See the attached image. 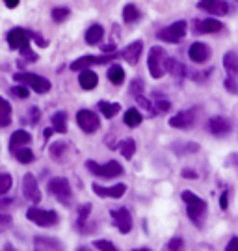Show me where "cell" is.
<instances>
[{
  "instance_id": "obj_50",
  "label": "cell",
  "mask_w": 238,
  "mask_h": 251,
  "mask_svg": "<svg viewBox=\"0 0 238 251\" xmlns=\"http://www.w3.org/2000/svg\"><path fill=\"white\" fill-rule=\"evenodd\" d=\"M30 116H32V123H37V119H39V108L34 106L30 110Z\"/></svg>"
},
{
  "instance_id": "obj_9",
  "label": "cell",
  "mask_w": 238,
  "mask_h": 251,
  "mask_svg": "<svg viewBox=\"0 0 238 251\" xmlns=\"http://www.w3.org/2000/svg\"><path fill=\"white\" fill-rule=\"evenodd\" d=\"M30 36L25 28H13L8 32V45L9 49L13 50H25L28 49V41H30Z\"/></svg>"
},
{
  "instance_id": "obj_39",
  "label": "cell",
  "mask_w": 238,
  "mask_h": 251,
  "mask_svg": "<svg viewBox=\"0 0 238 251\" xmlns=\"http://www.w3.org/2000/svg\"><path fill=\"white\" fill-rule=\"evenodd\" d=\"M9 93L13 95V97H17V99H26L28 95H30V91H28L26 86H13Z\"/></svg>"
},
{
  "instance_id": "obj_22",
  "label": "cell",
  "mask_w": 238,
  "mask_h": 251,
  "mask_svg": "<svg viewBox=\"0 0 238 251\" xmlns=\"http://www.w3.org/2000/svg\"><path fill=\"white\" fill-rule=\"evenodd\" d=\"M105 36V28L101 26V25H91L88 28V32H86V43L88 45H99V41L103 39Z\"/></svg>"
},
{
  "instance_id": "obj_17",
  "label": "cell",
  "mask_w": 238,
  "mask_h": 251,
  "mask_svg": "<svg viewBox=\"0 0 238 251\" xmlns=\"http://www.w3.org/2000/svg\"><path fill=\"white\" fill-rule=\"evenodd\" d=\"M188 56H190L192 62L205 63L211 58V49L205 45V43H194V45L188 49Z\"/></svg>"
},
{
  "instance_id": "obj_14",
  "label": "cell",
  "mask_w": 238,
  "mask_h": 251,
  "mask_svg": "<svg viewBox=\"0 0 238 251\" xmlns=\"http://www.w3.org/2000/svg\"><path fill=\"white\" fill-rule=\"evenodd\" d=\"M195 121V110H183V112H179L177 116H173L169 119V125L175 126V128H188V126H192Z\"/></svg>"
},
{
  "instance_id": "obj_44",
  "label": "cell",
  "mask_w": 238,
  "mask_h": 251,
  "mask_svg": "<svg viewBox=\"0 0 238 251\" xmlns=\"http://www.w3.org/2000/svg\"><path fill=\"white\" fill-rule=\"evenodd\" d=\"M220 206H221V210H225V208L229 206V192H223V194H221V198H220Z\"/></svg>"
},
{
  "instance_id": "obj_48",
  "label": "cell",
  "mask_w": 238,
  "mask_h": 251,
  "mask_svg": "<svg viewBox=\"0 0 238 251\" xmlns=\"http://www.w3.org/2000/svg\"><path fill=\"white\" fill-rule=\"evenodd\" d=\"M32 37H34V41L39 47H47V45H49V43H47V39H43V37L39 36V34H32Z\"/></svg>"
},
{
  "instance_id": "obj_42",
  "label": "cell",
  "mask_w": 238,
  "mask_h": 251,
  "mask_svg": "<svg viewBox=\"0 0 238 251\" xmlns=\"http://www.w3.org/2000/svg\"><path fill=\"white\" fill-rule=\"evenodd\" d=\"M171 108V102L166 99H157V112H168Z\"/></svg>"
},
{
  "instance_id": "obj_8",
  "label": "cell",
  "mask_w": 238,
  "mask_h": 251,
  "mask_svg": "<svg viewBox=\"0 0 238 251\" xmlns=\"http://www.w3.org/2000/svg\"><path fill=\"white\" fill-rule=\"evenodd\" d=\"M77 123H79V126L86 134H93V132H97L99 128H101V119H99V116L95 112L88 110V108L80 110L79 114H77Z\"/></svg>"
},
{
  "instance_id": "obj_4",
  "label": "cell",
  "mask_w": 238,
  "mask_h": 251,
  "mask_svg": "<svg viewBox=\"0 0 238 251\" xmlns=\"http://www.w3.org/2000/svg\"><path fill=\"white\" fill-rule=\"evenodd\" d=\"M86 168H88L89 173H93L95 177H105V179H114L117 175H123V171H125L123 166L115 160H110L106 166H101L97 162L88 160L86 162Z\"/></svg>"
},
{
  "instance_id": "obj_49",
  "label": "cell",
  "mask_w": 238,
  "mask_h": 251,
  "mask_svg": "<svg viewBox=\"0 0 238 251\" xmlns=\"http://www.w3.org/2000/svg\"><path fill=\"white\" fill-rule=\"evenodd\" d=\"M183 177L185 179H197V173L192 170H183Z\"/></svg>"
},
{
  "instance_id": "obj_55",
  "label": "cell",
  "mask_w": 238,
  "mask_h": 251,
  "mask_svg": "<svg viewBox=\"0 0 238 251\" xmlns=\"http://www.w3.org/2000/svg\"><path fill=\"white\" fill-rule=\"evenodd\" d=\"M77 251H91V248H88V246H82V248H79Z\"/></svg>"
},
{
  "instance_id": "obj_40",
  "label": "cell",
  "mask_w": 238,
  "mask_h": 251,
  "mask_svg": "<svg viewBox=\"0 0 238 251\" xmlns=\"http://www.w3.org/2000/svg\"><path fill=\"white\" fill-rule=\"evenodd\" d=\"M93 248H97V250H101V251H119L110 240H95V242H93Z\"/></svg>"
},
{
  "instance_id": "obj_1",
  "label": "cell",
  "mask_w": 238,
  "mask_h": 251,
  "mask_svg": "<svg viewBox=\"0 0 238 251\" xmlns=\"http://www.w3.org/2000/svg\"><path fill=\"white\" fill-rule=\"evenodd\" d=\"M181 198H183V201L186 203V212L190 216V220H192L197 227H201L203 216H205V212H207V203H205L201 198H197L194 192H190V190H185V192L181 194Z\"/></svg>"
},
{
  "instance_id": "obj_37",
  "label": "cell",
  "mask_w": 238,
  "mask_h": 251,
  "mask_svg": "<svg viewBox=\"0 0 238 251\" xmlns=\"http://www.w3.org/2000/svg\"><path fill=\"white\" fill-rule=\"evenodd\" d=\"M89 212H91V205H84L82 208L79 210V222H77V227H79L80 231L84 229V224L88 222V218H89Z\"/></svg>"
},
{
  "instance_id": "obj_11",
  "label": "cell",
  "mask_w": 238,
  "mask_h": 251,
  "mask_svg": "<svg viewBox=\"0 0 238 251\" xmlns=\"http://www.w3.org/2000/svg\"><path fill=\"white\" fill-rule=\"evenodd\" d=\"M112 214V222L114 225L119 229V233H131V229H132V216L131 212L127 210V208H119V210H112L110 212Z\"/></svg>"
},
{
  "instance_id": "obj_2",
  "label": "cell",
  "mask_w": 238,
  "mask_h": 251,
  "mask_svg": "<svg viewBox=\"0 0 238 251\" xmlns=\"http://www.w3.org/2000/svg\"><path fill=\"white\" fill-rule=\"evenodd\" d=\"M13 80L21 82V84H26V86H30V88H32L35 93H39V95L49 93L51 88H53L49 78L39 76V75H34V73H15V75H13Z\"/></svg>"
},
{
  "instance_id": "obj_33",
  "label": "cell",
  "mask_w": 238,
  "mask_h": 251,
  "mask_svg": "<svg viewBox=\"0 0 238 251\" xmlns=\"http://www.w3.org/2000/svg\"><path fill=\"white\" fill-rule=\"evenodd\" d=\"M13 154H15V158H17L21 164H30V162H34V152L30 151L28 147H21V149H15L13 151Z\"/></svg>"
},
{
  "instance_id": "obj_16",
  "label": "cell",
  "mask_w": 238,
  "mask_h": 251,
  "mask_svg": "<svg viewBox=\"0 0 238 251\" xmlns=\"http://www.w3.org/2000/svg\"><path fill=\"white\" fill-rule=\"evenodd\" d=\"M231 130V121L227 117L214 116L209 119V132L214 136H225Z\"/></svg>"
},
{
  "instance_id": "obj_30",
  "label": "cell",
  "mask_w": 238,
  "mask_h": 251,
  "mask_svg": "<svg viewBox=\"0 0 238 251\" xmlns=\"http://www.w3.org/2000/svg\"><path fill=\"white\" fill-rule=\"evenodd\" d=\"M34 242H35V246H39V248L43 246L47 251H62L63 250L62 244L58 242V240H54V238H41V236H37Z\"/></svg>"
},
{
  "instance_id": "obj_6",
  "label": "cell",
  "mask_w": 238,
  "mask_h": 251,
  "mask_svg": "<svg viewBox=\"0 0 238 251\" xmlns=\"http://www.w3.org/2000/svg\"><path fill=\"white\" fill-rule=\"evenodd\" d=\"M49 192H51L58 201H62L63 205H67L71 196H73L69 180L65 179V177H54V179H51V182H49Z\"/></svg>"
},
{
  "instance_id": "obj_26",
  "label": "cell",
  "mask_w": 238,
  "mask_h": 251,
  "mask_svg": "<svg viewBox=\"0 0 238 251\" xmlns=\"http://www.w3.org/2000/svg\"><path fill=\"white\" fill-rule=\"evenodd\" d=\"M106 76H108V80L115 84V86H119V84H123L125 80V69L121 65H112L108 73H106Z\"/></svg>"
},
{
  "instance_id": "obj_34",
  "label": "cell",
  "mask_w": 238,
  "mask_h": 251,
  "mask_svg": "<svg viewBox=\"0 0 238 251\" xmlns=\"http://www.w3.org/2000/svg\"><path fill=\"white\" fill-rule=\"evenodd\" d=\"M67 147H69L67 142H56V144L51 145V156H53L54 160H60V158H63Z\"/></svg>"
},
{
  "instance_id": "obj_13",
  "label": "cell",
  "mask_w": 238,
  "mask_h": 251,
  "mask_svg": "<svg viewBox=\"0 0 238 251\" xmlns=\"http://www.w3.org/2000/svg\"><path fill=\"white\" fill-rule=\"evenodd\" d=\"M91 188L93 192L97 194L99 198H114V199H119L125 196V192H127V184H114V186H110V188H106V186H101L97 182H93L91 184Z\"/></svg>"
},
{
  "instance_id": "obj_56",
  "label": "cell",
  "mask_w": 238,
  "mask_h": 251,
  "mask_svg": "<svg viewBox=\"0 0 238 251\" xmlns=\"http://www.w3.org/2000/svg\"><path fill=\"white\" fill-rule=\"evenodd\" d=\"M134 251H151V250H147V248H141V250H134Z\"/></svg>"
},
{
  "instance_id": "obj_35",
  "label": "cell",
  "mask_w": 238,
  "mask_h": 251,
  "mask_svg": "<svg viewBox=\"0 0 238 251\" xmlns=\"http://www.w3.org/2000/svg\"><path fill=\"white\" fill-rule=\"evenodd\" d=\"M71 15V9L69 8H54L53 13H51V17H53L54 23H63V21H67Z\"/></svg>"
},
{
  "instance_id": "obj_18",
  "label": "cell",
  "mask_w": 238,
  "mask_h": 251,
  "mask_svg": "<svg viewBox=\"0 0 238 251\" xmlns=\"http://www.w3.org/2000/svg\"><path fill=\"white\" fill-rule=\"evenodd\" d=\"M28 144H32V136L26 130H15L11 138H9V151L13 152L15 149H21V147H26Z\"/></svg>"
},
{
  "instance_id": "obj_41",
  "label": "cell",
  "mask_w": 238,
  "mask_h": 251,
  "mask_svg": "<svg viewBox=\"0 0 238 251\" xmlns=\"http://www.w3.org/2000/svg\"><path fill=\"white\" fill-rule=\"evenodd\" d=\"M141 91H143V80L141 78H134L132 84H131V93H132L134 97H138V95H141Z\"/></svg>"
},
{
  "instance_id": "obj_31",
  "label": "cell",
  "mask_w": 238,
  "mask_h": 251,
  "mask_svg": "<svg viewBox=\"0 0 238 251\" xmlns=\"http://www.w3.org/2000/svg\"><path fill=\"white\" fill-rule=\"evenodd\" d=\"M119 151H121V154H123L125 158H132L134 152H136V142L134 140H131V138H127V140H123L121 144H119Z\"/></svg>"
},
{
  "instance_id": "obj_29",
  "label": "cell",
  "mask_w": 238,
  "mask_h": 251,
  "mask_svg": "<svg viewBox=\"0 0 238 251\" xmlns=\"http://www.w3.org/2000/svg\"><path fill=\"white\" fill-rule=\"evenodd\" d=\"M223 67L231 73V75H238V54L237 52H227L223 56Z\"/></svg>"
},
{
  "instance_id": "obj_47",
  "label": "cell",
  "mask_w": 238,
  "mask_h": 251,
  "mask_svg": "<svg viewBox=\"0 0 238 251\" xmlns=\"http://www.w3.org/2000/svg\"><path fill=\"white\" fill-rule=\"evenodd\" d=\"M9 225H11V218L9 216H0V231L4 227H9Z\"/></svg>"
},
{
  "instance_id": "obj_15",
  "label": "cell",
  "mask_w": 238,
  "mask_h": 251,
  "mask_svg": "<svg viewBox=\"0 0 238 251\" xmlns=\"http://www.w3.org/2000/svg\"><path fill=\"white\" fill-rule=\"evenodd\" d=\"M223 25L216 19H203V21H195L194 23V34H216L220 32Z\"/></svg>"
},
{
  "instance_id": "obj_51",
  "label": "cell",
  "mask_w": 238,
  "mask_h": 251,
  "mask_svg": "<svg viewBox=\"0 0 238 251\" xmlns=\"http://www.w3.org/2000/svg\"><path fill=\"white\" fill-rule=\"evenodd\" d=\"M11 203H13V199H0V210L2 208H8Z\"/></svg>"
},
{
  "instance_id": "obj_38",
  "label": "cell",
  "mask_w": 238,
  "mask_h": 251,
  "mask_svg": "<svg viewBox=\"0 0 238 251\" xmlns=\"http://www.w3.org/2000/svg\"><path fill=\"white\" fill-rule=\"evenodd\" d=\"M183 248H185V242H183V238L175 236V238H171V240L166 244L164 251H183Z\"/></svg>"
},
{
  "instance_id": "obj_21",
  "label": "cell",
  "mask_w": 238,
  "mask_h": 251,
  "mask_svg": "<svg viewBox=\"0 0 238 251\" xmlns=\"http://www.w3.org/2000/svg\"><path fill=\"white\" fill-rule=\"evenodd\" d=\"M166 71L171 73L175 78H179V80H183L185 76H188V69H186L185 65L181 62H177V60H171V58H168L166 60Z\"/></svg>"
},
{
  "instance_id": "obj_12",
  "label": "cell",
  "mask_w": 238,
  "mask_h": 251,
  "mask_svg": "<svg viewBox=\"0 0 238 251\" xmlns=\"http://www.w3.org/2000/svg\"><path fill=\"white\" fill-rule=\"evenodd\" d=\"M197 8L209 11L212 15H218V17H223V15L229 13V4L225 0H199Z\"/></svg>"
},
{
  "instance_id": "obj_32",
  "label": "cell",
  "mask_w": 238,
  "mask_h": 251,
  "mask_svg": "<svg viewBox=\"0 0 238 251\" xmlns=\"http://www.w3.org/2000/svg\"><path fill=\"white\" fill-rule=\"evenodd\" d=\"M140 19V9L134 4H127L123 8V21L125 23H136Z\"/></svg>"
},
{
  "instance_id": "obj_5",
  "label": "cell",
  "mask_w": 238,
  "mask_h": 251,
  "mask_svg": "<svg viewBox=\"0 0 238 251\" xmlns=\"http://www.w3.org/2000/svg\"><path fill=\"white\" fill-rule=\"evenodd\" d=\"M26 218L32 224L39 225V227H53V225H56L58 220H60L54 210H41V208H37V206L28 208Z\"/></svg>"
},
{
  "instance_id": "obj_3",
  "label": "cell",
  "mask_w": 238,
  "mask_h": 251,
  "mask_svg": "<svg viewBox=\"0 0 238 251\" xmlns=\"http://www.w3.org/2000/svg\"><path fill=\"white\" fill-rule=\"evenodd\" d=\"M166 50L162 47H151L149 58H147V67L153 78H162L166 73Z\"/></svg>"
},
{
  "instance_id": "obj_54",
  "label": "cell",
  "mask_w": 238,
  "mask_h": 251,
  "mask_svg": "<svg viewBox=\"0 0 238 251\" xmlns=\"http://www.w3.org/2000/svg\"><path fill=\"white\" fill-rule=\"evenodd\" d=\"M53 132H54V128H47V130H45V132H43L45 140H47V138H51V134H53Z\"/></svg>"
},
{
  "instance_id": "obj_25",
  "label": "cell",
  "mask_w": 238,
  "mask_h": 251,
  "mask_svg": "<svg viewBox=\"0 0 238 251\" xmlns=\"http://www.w3.org/2000/svg\"><path fill=\"white\" fill-rule=\"evenodd\" d=\"M51 121H53L54 132H60V134H65V132H67V114H65V112H56V114L51 117Z\"/></svg>"
},
{
  "instance_id": "obj_24",
  "label": "cell",
  "mask_w": 238,
  "mask_h": 251,
  "mask_svg": "<svg viewBox=\"0 0 238 251\" xmlns=\"http://www.w3.org/2000/svg\"><path fill=\"white\" fill-rule=\"evenodd\" d=\"M97 108L101 110V114L106 117V119H112L119 114V110H121V104H117V102H106V100H101L97 104Z\"/></svg>"
},
{
  "instance_id": "obj_46",
  "label": "cell",
  "mask_w": 238,
  "mask_h": 251,
  "mask_svg": "<svg viewBox=\"0 0 238 251\" xmlns=\"http://www.w3.org/2000/svg\"><path fill=\"white\" fill-rule=\"evenodd\" d=\"M225 251H238V238L235 236V238H231L229 244L225 246Z\"/></svg>"
},
{
  "instance_id": "obj_53",
  "label": "cell",
  "mask_w": 238,
  "mask_h": 251,
  "mask_svg": "<svg viewBox=\"0 0 238 251\" xmlns=\"http://www.w3.org/2000/svg\"><path fill=\"white\" fill-rule=\"evenodd\" d=\"M114 50H115L114 43H110V45H103V52H114Z\"/></svg>"
},
{
  "instance_id": "obj_20",
  "label": "cell",
  "mask_w": 238,
  "mask_h": 251,
  "mask_svg": "<svg viewBox=\"0 0 238 251\" xmlns=\"http://www.w3.org/2000/svg\"><path fill=\"white\" fill-rule=\"evenodd\" d=\"M79 84H80V88H82V90H86V91L95 90V88H97V84H99V76L91 71V69L82 71L80 73V76H79Z\"/></svg>"
},
{
  "instance_id": "obj_28",
  "label": "cell",
  "mask_w": 238,
  "mask_h": 251,
  "mask_svg": "<svg viewBox=\"0 0 238 251\" xmlns=\"http://www.w3.org/2000/svg\"><path fill=\"white\" fill-rule=\"evenodd\" d=\"M11 123V106L6 99L0 97V128L8 126Z\"/></svg>"
},
{
  "instance_id": "obj_45",
  "label": "cell",
  "mask_w": 238,
  "mask_h": 251,
  "mask_svg": "<svg viewBox=\"0 0 238 251\" xmlns=\"http://www.w3.org/2000/svg\"><path fill=\"white\" fill-rule=\"evenodd\" d=\"M21 52H23V56H25L26 60H30V62H37V56L30 50V47H28V49H25V50H21Z\"/></svg>"
},
{
  "instance_id": "obj_23",
  "label": "cell",
  "mask_w": 238,
  "mask_h": 251,
  "mask_svg": "<svg viewBox=\"0 0 238 251\" xmlns=\"http://www.w3.org/2000/svg\"><path fill=\"white\" fill-rule=\"evenodd\" d=\"M95 63H99V58H95V56H82V58L71 63V69L73 71H88L89 67L95 65Z\"/></svg>"
},
{
  "instance_id": "obj_36",
  "label": "cell",
  "mask_w": 238,
  "mask_h": 251,
  "mask_svg": "<svg viewBox=\"0 0 238 251\" xmlns=\"http://www.w3.org/2000/svg\"><path fill=\"white\" fill-rule=\"evenodd\" d=\"M11 184H13V179H11L9 173H0V196L8 194Z\"/></svg>"
},
{
  "instance_id": "obj_43",
  "label": "cell",
  "mask_w": 238,
  "mask_h": 251,
  "mask_svg": "<svg viewBox=\"0 0 238 251\" xmlns=\"http://www.w3.org/2000/svg\"><path fill=\"white\" fill-rule=\"evenodd\" d=\"M223 84H225V90H227V91L235 93V95L238 93V86H237V82L233 80V78H225V82H223Z\"/></svg>"
},
{
  "instance_id": "obj_10",
  "label": "cell",
  "mask_w": 238,
  "mask_h": 251,
  "mask_svg": "<svg viewBox=\"0 0 238 251\" xmlns=\"http://www.w3.org/2000/svg\"><path fill=\"white\" fill-rule=\"evenodd\" d=\"M23 194L30 203H39L41 201V190L37 186V179L32 173H26L23 177Z\"/></svg>"
},
{
  "instance_id": "obj_57",
  "label": "cell",
  "mask_w": 238,
  "mask_h": 251,
  "mask_svg": "<svg viewBox=\"0 0 238 251\" xmlns=\"http://www.w3.org/2000/svg\"><path fill=\"white\" fill-rule=\"evenodd\" d=\"M6 251H13V248H11V246H6Z\"/></svg>"
},
{
  "instance_id": "obj_7",
  "label": "cell",
  "mask_w": 238,
  "mask_h": 251,
  "mask_svg": "<svg viewBox=\"0 0 238 251\" xmlns=\"http://www.w3.org/2000/svg\"><path fill=\"white\" fill-rule=\"evenodd\" d=\"M186 36V21H177L169 26L162 28L157 32V37L162 41H168V43H179L183 37Z\"/></svg>"
},
{
  "instance_id": "obj_52",
  "label": "cell",
  "mask_w": 238,
  "mask_h": 251,
  "mask_svg": "<svg viewBox=\"0 0 238 251\" xmlns=\"http://www.w3.org/2000/svg\"><path fill=\"white\" fill-rule=\"evenodd\" d=\"M4 4H6L9 9H13V8H17L19 6V0H4Z\"/></svg>"
},
{
  "instance_id": "obj_27",
  "label": "cell",
  "mask_w": 238,
  "mask_h": 251,
  "mask_svg": "<svg viewBox=\"0 0 238 251\" xmlns=\"http://www.w3.org/2000/svg\"><path fill=\"white\" fill-rule=\"evenodd\" d=\"M141 121H143V117H141L138 108H129L127 110V114H125V125L134 128V126L141 125Z\"/></svg>"
},
{
  "instance_id": "obj_19",
  "label": "cell",
  "mask_w": 238,
  "mask_h": 251,
  "mask_svg": "<svg viewBox=\"0 0 238 251\" xmlns=\"http://www.w3.org/2000/svg\"><path fill=\"white\" fill-rule=\"evenodd\" d=\"M141 50H143V43H141V41H134V43H131V45L127 47L123 52H121V56L127 60V63L136 65L138 60H140V56H141Z\"/></svg>"
}]
</instances>
